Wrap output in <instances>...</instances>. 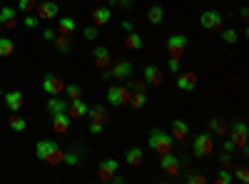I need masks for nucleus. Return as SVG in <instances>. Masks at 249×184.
Masks as SVG:
<instances>
[{
	"mask_svg": "<svg viewBox=\"0 0 249 184\" xmlns=\"http://www.w3.org/2000/svg\"><path fill=\"white\" fill-rule=\"evenodd\" d=\"M35 154H37L40 162L57 167V165H62V154H65V150H62L57 142H53V139H40L35 145Z\"/></svg>",
	"mask_w": 249,
	"mask_h": 184,
	"instance_id": "nucleus-1",
	"label": "nucleus"
},
{
	"mask_svg": "<svg viewBox=\"0 0 249 184\" xmlns=\"http://www.w3.org/2000/svg\"><path fill=\"white\" fill-rule=\"evenodd\" d=\"M147 145H150L152 152H157V154L175 152V139H172L170 132H164V130H152L150 137H147Z\"/></svg>",
	"mask_w": 249,
	"mask_h": 184,
	"instance_id": "nucleus-2",
	"label": "nucleus"
},
{
	"mask_svg": "<svg viewBox=\"0 0 249 184\" xmlns=\"http://www.w3.org/2000/svg\"><path fill=\"white\" fill-rule=\"evenodd\" d=\"M192 152H195V157H210V154H214V139H212V134L210 132H199L195 137Z\"/></svg>",
	"mask_w": 249,
	"mask_h": 184,
	"instance_id": "nucleus-3",
	"label": "nucleus"
},
{
	"mask_svg": "<svg viewBox=\"0 0 249 184\" xmlns=\"http://www.w3.org/2000/svg\"><path fill=\"white\" fill-rule=\"evenodd\" d=\"M227 134H230V139L234 142V147H247V139H249V127H247V122H234V125L227 130Z\"/></svg>",
	"mask_w": 249,
	"mask_h": 184,
	"instance_id": "nucleus-4",
	"label": "nucleus"
},
{
	"mask_svg": "<svg viewBox=\"0 0 249 184\" xmlns=\"http://www.w3.org/2000/svg\"><path fill=\"white\" fill-rule=\"evenodd\" d=\"M107 102L112 107H122L130 102V87L127 85H117V87H110L107 90Z\"/></svg>",
	"mask_w": 249,
	"mask_h": 184,
	"instance_id": "nucleus-5",
	"label": "nucleus"
},
{
	"mask_svg": "<svg viewBox=\"0 0 249 184\" xmlns=\"http://www.w3.org/2000/svg\"><path fill=\"white\" fill-rule=\"evenodd\" d=\"M184 50H187V35L175 33V35L167 37V52H170V57H182Z\"/></svg>",
	"mask_w": 249,
	"mask_h": 184,
	"instance_id": "nucleus-6",
	"label": "nucleus"
},
{
	"mask_svg": "<svg viewBox=\"0 0 249 184\" xmlns=\"http://www.w3.org/2000/svg\"><path fill=\"white\" fill-rule=\"evenodd\" d=\"M117 167H120L117 159H112V157L110 159H102L100 162V169H97V179L100 182H112L115 174H117Z\"/></svg>",
	"mask_w": 249,
	"mask_h": 184,
	"instance_id": "nucleus-7",
	"label": "nucleus"
},
{
	"mask_svg": "<svg viewBox=\"0 0 249 184\" xmlns=\"http://www.w3.org/2000/svg\"><path fill=\"white\" fill-rule=\"evenodd\" d=\"M222 23H224V17L217 10H204L199 15V25L207 28V30H217V28H222Z\"/></svg>",
	"mask_w": 249,
	"mask_h": 184,
	"instance_id": "nucleus-8",
	"label": "nucleus"
},
{
	"mask_svg": "<svg viewBox=\"0 0 249 184\" xmlns=\"http://www.w3.org/2000/svg\"><path fill=\"white\" fill-rule=\"evenodd\" d=\"M57 13H60L57 0H43V3H37V8H35V15L40 20H53Z\"/></svg>",
	"mask_w": 249,
	"mask_h": 184,
	"instance_id": "nucleus-9",
	"label": "nucleus"
},
{
	"mask_svg": "<svg viewBox=\"0 0 249 184\" xmlns=\"http://www.w3.org/2000/svg\"><path fill=\"white\" fill-rule=\"evenodd\" d=\"M3 100H5V107L10 112H20L23 110V102H25V95L20 90H10V92H3Z\"/></svg>",
	"mask_w": 249,
	"mask_h": 184,
	"instance_id": "nucleus-10",
	"label": "nucleus"
},
{
	"mask_svg": "<svg viewBox=\"0 0 249 184\" xmlns=\"http://www.w3.org/2000/svg\"><path fill=\"white\" fill-rule=\"evenodd\" d=\"M177 87L184 90V92L195 90V87H197V75H195V70H179V72H177Z\"/></svg>",
	"mask_w": 249,
	"mask_h": 184,
	"instance_id": "nucleus-11",
	"label": "nucleus"
},
{
	"mask_svg": "<svg viewBox=\"0 0 249 184\" xmlns=\"http://www.w3.org/2000/svg\"><path fill=\"white\" fill-rule=\"evenodd\" d=\"M88 107H90V105H88L82 97H75V100L68 102V110H65V112L70 115V119H80V117L88 115Z\"/></svg>",
	"mask_w": 249,
	"mask_h": 184,
	"instance_id": "nucleus-12",
	"label": "nucleus"
},
{
	"mask_svg": "<svg viewBox=\"0 0 249 184\" xmlns=\"http://www.w3.org/2000/svg\"><path fill=\"white\" fill-rule=\"evenodd\" d=\"M132 72H135V65L132 63H127V60H122V63H117L112 70H107L105 75L107 77H115V80H127V77H132Z\"/></svg>",
	"mask_w": 249,
	"mask_h": 184,
	"instance_id": "nucleus-13",
	"label": "nucleus"
},
{
	"mask_svg": "<svg viewBox=\"0 0 249 184\" xmlns=\"http://www.w3.org/2000/svg\"><path fill=\"white\" fill-rule=\"evenodd\" d=\"M160 167L167 172V174H177L179 172V157L175 152H167V154H160Z\"/></svg>",
	"mask_w": 249,
	"mask_h": 184,
	"instance_id": "nucleus-14",
	"label": "nucleus"
},
{
	"mask_svg": "<svg viewBox=\"0 0 249 184\" xmlns=\"http://www.w3.org/2000/svg\"><path fill=\"white\" fill-rule=\"evenodd\" d=\"M43 90L48 92V95H60V92H65V83L57 77V75H45V80H43Z\"/></svg>",
	"mask_w": 249,
	"mask_h": 184,
	"instance_id": "nucleus-15",
	"label": "nucleus"
},
{
	"mask_svg": "<svg viewBox=\"0 0 249 184\" xmlns=\"http://www.w3.org/2000/svg\"><path fill=\"white\" fill-rule=\"evenodd\" d=\"M0 25L5 30L18 28V8H0Z\"/></svg>",
	"mask_w": 249,
	"mask_h": 184,
	"instance_id": "nucleus-16",
	"label": "nucleus"
},
{
	"mask_svg": "<svg viewBox=\"0 0 249 184\" xmlns=\"http://www.w3.org/2000/svg\"><path fill=\"white\" fill-rule=\"evenodd\" d=\"M162 80H164V75H162V67H157V65H147L144 67V85H162Z\"/></svg>",
	"mask_w": 249,
	"mask_h": 184,
	"instance_id": "nucleus-17",
	"label": "nucleus"
},
{
	"mask_svg": "<svg viewBox=\"0 0 249 184\" xmlns=\"http://www.w3.org/2000/svg\"><path fill=\"white\" fill-rule=\"evenodd\" d=\"M70 115L68 112H57V115H53V130L57 132V134H65L68 130H70Z\"/></svg>",
	"mask_w": 249,
	"mask_h": 184,
	"instance_id": "nucleus-18",
	"label": "nucleus"
},
{
	"mask_svg": "<svg viewBox=\"0 0 249 184\" xmlns=\"http://www.w3.org/2000/svg\"><path fill=\"white\" fill-rule=\"evenodd\" d=\"M172 139L175 142H182V139H187V134H190V127H187V122L184 119H172Z\"/></svg>",
	"mask_w": 249,
	"mask_h": 184,
	"instance_id": "nucleus-19",
	"label": "nucleus"
},
{
	"mask_svg": "<svg viewBox=\"0 0 249 184\" xmlns=\"http://www.w3.org/2000/svg\"><path fill=\"white\" fill-rule=\"evenodd\" d=\"M92 60H95V65H97V67H110L112 55H110V50H107V48H95Z\"/></svg>",
	"mask_w": 249,
	"mask_h": 184,
	"instance_id": "nucleus-20",
	"label": "nucleus"
},
{
	"mask_svg": "<svg viewBox=\"0 0 249 184\" xmlns=\"http://www.w3.org/2000/svg\"><path fill=\"white\" fill-rule=\"evenodd\" d=\"M110 17H112V10H110V8H95V10H92V23H95L97 28H100V25H107Z\"/></svg>",
	"mask_w": 249,
	"mask_h": 184,
	"instance_id": "nucleus-21",
	"label": "nucleus"
},
{
	"mask_svg": "<svg viewBox=\"0 0 249 184\" xmlns=\"http://www.w3.org/2000/svg\"><path fill=\"white\" fill-rule=\"evenodd\" d=\"M68 110V102L62 100V97H57V95H50V100H48V112L50 115H57V112H65Z\"/></svg>",
	"mask_w": 249,
	"mask_h": 184,
	"instance_id": "nucleus-22",
	"label": "nucleus"
},
{
	"mask_svg": "<svg viewBox=\"0 0 249 184\" xmlns=\"http://www.w3.org/2000/svg\"><path fill=\"white\" fill-rule=\"evenodd\" d=\"M142 159H144V152H142V147H132V150H127V154H124V162H127L130 167H137V165H142Z\"/></svg>",
	"mask_w": 249,
	"mask_h": 184,
	"instance_id": "nucleus-23",
	"label": "nucleus"
},
{
	"mask_svg": "<svg viewBox=\"0 0 249 184\" xmlns=\"http://www.w3.org/2000/svg\"><path fill=\"white\" fill-rule=\"evenodd\" d=\"M144 102H147V90H130V102L127 105H132L137 110V107H144Z\"/></svg>",
	"mask_w": 249,
	"mask_h": 184,
	"instance_id": "nucleus-24",
	"label": "nucleus"
},
{
	"mask_svg": "<svg viewBox=\"0 0 249 184\" xmlns=\"http://www.w3.org/2000/svg\"><path fill=\"white\" fill-rule=\"evenodd\" d=\"M8 127L13 130V132H25V127H28V122L20 117L18 112H13V117L8 119Z\"/></svg>",
	"mask_w": 249,
	"mask_h": 184,
	"instance_id": "nucleus-25",
	"label": "nucleus"
},
{
	"mask_svg": "<svg viewBox=\"0 0 249 184\" xmlns=\"http://www.w3.org/2000/svg\"><path fill=\"white\" fill-rule=\"evenodd\" d=\"M88 115H90L92 122H107V110H105V107H100V105L88 107Z\"/></svg>",
	"mask_w": 249,
	"mask_h": 184,
	"instance_id": "nucleus-26",
	"label": "nucleus"
},
{
	"mask_svg": "<svg viewBox=\"0 0 249 184\" xmlns=\"http://www.w3.org/2000/svg\"><path fill=\"white\" fill-rule=\"evenodd\" d=\"M57 30H60V35L75 33V20H72V17H60V20H57Z\"/></svg>",
	"mask_w": 249,
	"mask_h": 184,
	"instance_id": "nucleus-27",
	"label": "nucleus"
},
{
	"mask_svg": "<svg viewBox=\"0 0 249 184\" xmlns=\"http://www.w3.org/2000/svg\"><path fill=\"white\" fill-rule=\"evenodd\" d=\"M55 48H57L60 52H70V50H72L70 35H55Z\"/></svg>",
	"mask_w": 249,
	"mask_h": 184,
	"instance_id": "nucleus-28",
	"label": "nucleus"
},
{
	"mask_svg": "<svg viewBox=\"0 0 249 184\" xmlns=\"http://www.w3.org/2000/svg\"><path fill=\"white\" fill-rule=\"evenodd\" d=\"M210 130H212L217 137H222V134H227V130H230V127H227V122H224V119L212 117V119H210Z\"/></svg>",
	"mask_w": 249,
	"mask_h": 184,
	"instance_id": "nucleus-29",
	"label": "nucleus"
},
{
	"mask_svg": "<svg viewBox=\"0 0 249 184\" xmlns=\"http://www.w3.org/2000/svg\"><path fill=\"white\" fill-rule=\"evenodd\" d=\"M124 45H127L130 50H142V35H137L135 30L127 33V37H124Z\"/></svg>",
	"mask_w": 249,
	"mask_h": 184,
	"instance_id": "nucleus-30",
	"label": "nucleus"
},
{
	"mask_svg": "<svg viewBox=\"0 0 249 184\" xmlns=\"http://www.w3.org/2000/svg\"><path fill=\"white\" fill-rule=\"evenodd\" d=\"M162 17H164V10H162V5H152L150 10H147V20L152 25H160L162 23Z\"/></svg>",
	"mask_w": 249,
	"mask_h": 184,
	"instance_id": "nucleus-31",
	"label": "nucleus"
},
{
	"mask_svg": "<svg viewBox=\"0 0 249 184\" xmlns=\"http://www.w3.org/2000/svg\"><path fill=\"white\" fill-rule=\"evenodd\" d=\"M15 52V43L10 37H0V57H10Z\"/></svg>",
	"mask_w": 249,
	"mask_h": 184,
	"instance_id": "nucleus-32",
	"label": "nucleus"
},
{
	"mask_svg": "<svg viewBox=\"0 0 249 184\" xmlns=\"http://www.w3.org/2000/svg\"><path fill=\"white\" fill-rule=\"evenodd\" d=\"M232 182H234V172L230 167H222L217 174V184H232Z\"/></svg>",
	"mask_w": 249,
	"mask_h": 184,
	"instance_id": "nucleus-33",
	"label": "nucleus"
},
{
	"mask_svg": "<svg viewBox=\"0 0 249 184\" xmlns=\"http://www.w3.org/2000/svg\"><path fill=\"white\" fill-rule=\"evenodd\" d=\"M222 40H224L227 45H234L237 40H239V35H237L234 28H224V30H222Z\"/></svg>",
	"mask_w": 249,
	"mask_h": 184,
	"instance_id": "nucleus-34",
	"label": "nucleus"
},
{
	"mask_svg": "<svg viewBox=\"0 0 249 184\" xmlns=\"http://www.w3.org/2000/svg\"><path fill=\"white\" fill-rule=\"evenodd\" d=\"M65 92H68V97H70V100H75V97H82V87H80L77 83H70V85H65Z\"/></svg>",
	"mask_w": 249,
	"mask_h": 184,
	"instance_id": "nucleus-35",
	"label": "nucleus"
},
{
	"mask_svg": "<svg viewBox=\"0 0 249 184\" xmlns=\"http://www.w3.org/2000/svg\"><path fill=\"white\" fill-rule=\"evenodd\" d=\"M62 162L70 165V167H77L80 165V154L77 152H65V154H62Z\"/></svg>",
	"mask_w": 249,
	"mask_h": 184,
	"instance_id": "nucleus-36",
	"label": "nucleus"
},
{
	"mask_svg": "<svg viewBox=\"0 0 249 184\" xmlns=\"http://www.w3.org/2000/svg\"><path fill=\"white\" fill-rule=\"evenodd\" d=\"M37 8L35 0H18V10H23V13H33Z\"/></svg>",
	"mask_w": 249,
	"mask_h": 184,
	"instance_id": "nucleus-37",
	"label": "nucleus"
},
{
	"mask_svg": "<svg viewBox=\"0 0 249 184\" xmlns=\"http://www.w3.org/2000/svg\"><path fill=\"white\" fill-rule=\"evenodd\" d=\"M167 67H170V72H172V75H177V72L182 70V63H179V57H170V60H167Z\"/></svg>",
	"mask_w": 249,
	"mask_h": 184,
	"instance_id": "nucleus-38",
	"label": "nucleus"
},
{
	"mask_svg": "<svg viewBox=\"0 0 249 184\" xmlns=\"http://www.w3.org/2000/svg\"><path fill=\"white\" fill-rule=\"evenodd\" d=\"M92 134H102V130H105V122H90V127H88Z\"/></svg>",
	"mask_w": 249,
	"mask_h": 184,
	"instance_id": "nucleus-39",
	"label": "nucleus"
},
{
	"mask_svg": "<svg viewBox=\"0 0 249 184\" xmlns=\"http://www.w3.org/2000/svg\"><path fill=\"white\" fill-rule=\"evenodd\" d=\"M234 177H237L242 184H247V182H249V172H247L244 167H242V169H237V174H234Z\"/></svg>",
	"mask_w": 249,
	"mask_h": 184,
	"instance_id": "nucleus-40",
	"label": "nucleus"
},
{
	"mask_svg": "<svg viewBox=\"0 0 249 184\" xmlns=\"http://www.w3.org/2000/svg\"><path fill=\"white\" fill-rule=\"evenodd\" d=\"M187 182H190V184H204L207 179L202 174H190V177H187Z\"/></svg>",
	"mask_w": 249,
	"mask_h": 184,
	"instance_id": "nucleus-41",
	"label": "nucleus"
},
{
	"mask_svg": "<svg viewBox=\"0 0 249 184\" xmlns=\"http://www.w3.org/2000/svg\"><path fill=\"white\" fill-rule=\"evenodd\" d=\"M37 23H40L37 15H28V17H25V25H28V28H37Z\"/></svg>",
	"mask_w": 249,
	"mask_h": 184,
	"instance_id": "nucleus-42",
	"label": "nucleus"
},
{
	"mask_svg": "<svg viewBox=\"0 0 249 184\" xmlns=\"http://www.w3.org/2000/svg\"><path fill=\"white\" fill-rule=\"evenodd\" d=\"M97 33H100V30H97V25H95V28H85V33H82V35H85L88 40H95Z\"/></svg>",
	"mask_w": 249,
	"mask_h": 184,
	"instance_id": "nucleus-43",
	"label": "nucleus"
},
{
	"mask_svg": "<svg viewBox=\"0 0 249 184\" xmlns=\"http://www.w3.org/2000/svg\"><path fill=\"white\" fill-rule=\"evenodd\" d=\"M222 150L232 154V152H234V142H232V139H227V142H224V145H222Z\"/></svg>",
	"mask_w": 249,
	"mask_h": 184,
	"instance_id": "nucleus-44",
	"label": "nucleus"
},
{
	"mask_svg": "<svg viewBox=\"0 0 249 184\" xmlns=\"http://www.w3.org/2000/svg\"><path fill=\"white\" fill-rule=\"evenodd\" d=\"M43 37H45V40H55V30L45 28V30H43Z\"/></svg>",
	"mask_w": 249,
	"mask_h": 184,
	"instance_id": "nucleus-45",
	"label": "nucleus"
},
{
	"mask_svg": "<svg viewBox=\"0 0 249 184\" xmlns=\"http://www.w3.org/2000/svg\"><path fill=\"white\" fill-rule=\"evenodd\" d=\"M122 30H124V33H132L135 28H132V23H130V20H124V23H122Z\"/></svg>",
	"mask_w": 249,
	"mask_h": 184,
	"instance_id": "nucleus-46",
	"label": "nucleus"
},
{
	"mask_svg": "<svg viewBox=\"0 0 249 184\" xmlns=\"http://www.w3.org/2000/svg\"><path fill=\"white\" fill-rule=\"evenodd\" d=\"M239 17H242V20H249V8H247V5L239 10Z\"/></svg>",
	"mask_w": 249,
	"mask_h": 184,
	"instance_id": "nucleus-47",
	"label": "nucleus"
},
{
	"mask_svg": "<svg viewBox=\"0 0 249 184\" xmlns=\"http://www.w3.org/2000/svg\"><path fill=\"white\" fill-rule=\"evenodd\" d=\"M117 5H122V8H130V5H132V0H120Z\"/></svg>",
	"mask_w": 249,
	"mask_h": 184,
	"instance_id": "nucleus-48",
	"label": "nucleus"
},
{
	"mask_svg": "<svg viewBox=\"0 0 249 184\" xmlns=\"http://www.w3.org/2000/svg\"><path fill=\"white\" fill-rule=\"evenodd\" d=\"M117 3H120V0H107V5H110V8H112V5H117Z\"/></svg>",
	"mask_w": 249,
	"mask_h": 184,
	"instance_id": "nucleus-49",
	"label": "nucleus"
},
{
	"mask_svg": "<svg viewBox=\"0 0 249 184\" xmlns=\"http://www.w3.org/2000/svg\"><path fill=\"white\" fill-rule=\"evenodd\" d=\"M0 95H3V87H0Z\"/></svg>",
	"mask_w": 249,
	"mask_h": 184,
	"instance_id": "nucleus-50",
	"label": "nucleus"
},
{
	"mask_svg": "<svg viewBox=\"0 0 249 184\" xmlns=\"http://www.w3.org/2000/svg\"><path fill=\"white\" fill-rule=\"evenodd\" d=\"M0 8H3V5H0Z\"/></svg>",
	"mask_w": 249,
	"mask_h": 184,
	"instance_id": "nucleus-51",
	"label": "nucleus"
}]
</instances>
